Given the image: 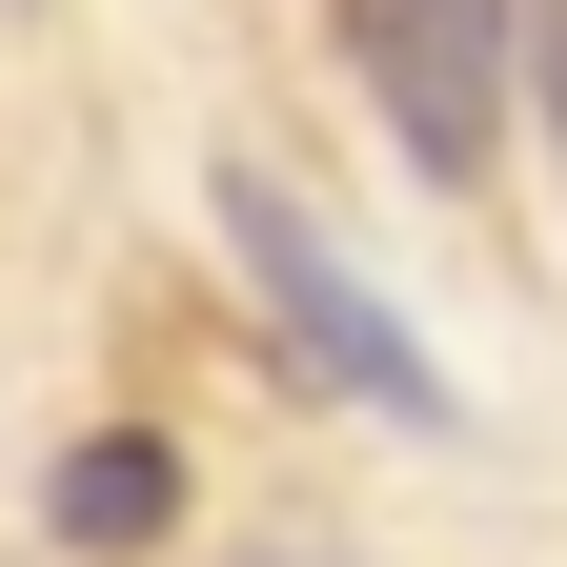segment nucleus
Here are the masks:
<instances>
[{
    "label": "nucleus",
    "instance_id": "f257e3e1",
    "mask_svg": "<svg viewBox=\"0 0 567 567\" xmlns=\"http://www.w3.org/2000/svg\"><path fill=\"white\" fill-rule=\"evenodd\" d=\"M203 203H224V264L264 284V344H284L324 405H365V425H446V365H425V324H405V305H385V284L344 264V244H324L264 163H224Z\"/></svg>",
    "mask_w": 567,
    "mask_h": 567
},
{
    "label": "nucleus",
    "instance_id": "f03ea898",
    "mask_svg": "<svg viewBox=\"0 0 567 567\" xmlns=\"http://www.w3.org/2000/svg\"><path fill=\"white\" fill-rule=\"evenodd\" d=\"M507 41L527 0H344V61H365V102L425 183H486V142H507Z\"/></svg>",
    "mask_w": 567,
    "mask_h": 567
},
{
    "label": "nucleus",
    "instance_id": "7ed1b4c3",
    "mask_svg": "<svg viewBox=\"0 0 567 567\" xmlns=\"http://www.w3.org/2000/svg\"><path fill=\"white\" fill-rule=\"evenodd\" d=\"M41 527H61V547H163V527H183L163 425H82V446H61V486H41Z\"/></svg>",
    "mask_w": 567,
    "mask_h": 567
},
{
    "label": "nucleus",
    "instance_id": "20e7f679",
    "mask_svg": "<svg viewBox=\"0 0 567 567\" xmlns=\"http://www.w3.org/2000/svg\"><path fill=\"white\" fill-rule=\"evenodd\" d=\"M547 102H567V0H547Z\"/></svg>",
    "mask_w": 567,
    "mask_h": 567
}]
</instances>
